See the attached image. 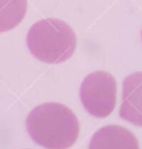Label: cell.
I'll use <instances>...</instances> for the list:
<instances>
[{"label":"cell","instance_id":"2","mask_svg":"<svg viewBox=\"0 0 142 149\" xmlns=\"http://www.w3.org/2000/svg\"><path fill=\"white\" fill-rule=\"evenodd\" d=\"M26 41L30 54L47 64L68 61L77 47L73 29L63 20L54 17L35 22L28 30Z\"/></svg>","mask_w":142,"mask_h":149},{"label":"cell","instance_id":"3","mask_svg":"<svg viewBox=\"0 0 142 149\" xmlns=\"http://www.w3.org/2000/svg\"><path fill=\"white\" fill-rule=\"evenodd\" d=\"M79 98L85 111L94 118H106L115 108L116 80L105 71L87 74L80 85Z\"/></svg>","mask_w":142,"mask_h":149},{"label":"cell","instance_id":"5","mask_svg":"<svg viewBox=\"0 0 142 149\" xmlns=\"http://www.w3.org/2000/svg\"><path fill=\"white\" fill-rule=\"evenodd\" d=\"M88 149H140L133 132L119 125L99 128L92 136Z\"/></svg>","mask_w":142,"mask_h":149},{"label":"cell","instance_id":"4","mask_svg":"<svg viewBox=\"0 0 142 149\" xmlns=\"http://www.w3.org/2000/svg\"><path fill=\"white\" fill-rule=\"evenodd\" d=\"M119 115L122 120L142 127V71L130 73L123 79Z\"/></svg>","mask_w":142,"mask_h":149},{"label":"cell","instance_id":"1","mask_svg":"<svg viewBox=\"0 0 142 149\" xmlns=\"http://www.w3.org/2000/svg\"><path fill=\"white\" fill-rule=\"evenodd\" d=\"M26 127L30 139L45 149H69L79 135L78 118L61 102H44L33 108Z\"/></svg>","mask_w":142,"mask_h":149},{"label":"cell","instance_id":"7","mask_svg":"<svg viewBox=\"0 0 142 149\" xmlns=\"http://www.w3.org/2000/svg\"><path fill=\"white\" fill-rule=\"evenodd\" d=\"M141 37H142V31H141Z\"/></svg>","mask_w":142,"mask_h":149},{"label":"cell","instance_id":"6","mask_svg":"<svg viewBox=\"0 0 142 149\" xmlns=\"http://www.w3.org/2000/svg\"><path fill=\"white\" fill-rule=\"evenodd\" d=\"M28 0H0V33L17 27L27 13Z\"/></svg>","mask_w":142,"mask_h":149}]
</instances>
